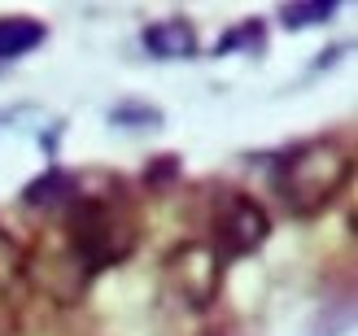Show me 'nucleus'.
<instances>
[{"instance_id":"7ed1b4c3","label":"nucleus","mask_w":358,"mask_h":336,"mask_svg":"<svg viewBox=\"0 0 358 336\" xmlns=\"http://www.w3.org/2000/svg\"><path fill=\"white\" fill-rule=\"evenodd\" d=\"M162 279L175 302H184L188 310H206L214 306V297L223 288V258L206 240H184L166 254Z\"/></svg>"},{"instance_id":"39448f33","label":"nucleus","mask_w":358,"mask_h":336,"mask_svg":"<svg viewBox=\"0 0 358 336\" xmlns=\"http://www.w3.org/2000/svg\"><path fill=\"white\" fill-rule=\"evenodd\" d=\"M27 267H31L27 249L5 232V227H0V293H17V288H22L27 279H31Z\"/></svg>"},{"instance_id":"20e7f679","label":"nucleus","mask_w":358,"mask_h":336,"mask_svg":"<svg viewBox=\"0 0 358 336\" xmlns=\"http://www.w3.org/2000/svg\"><path fill=\"white\" fill-rule=\"evenodd\" d=\"M271 236V214L249 197V192H223L214 201V219H210V249L227 258H245Z\"/></svg>"},{"instance_id":"f03ea898","label":"nucleus","mask_w":358,"mask_h":336,"mask_svg":"<svg viewBox=\"0 0 358 336\" xmlns=\"http://www.w3.org/2000/svg\"><path fill=\"white\" fill-rule=\"evenodd\" d=\"M140 240V227L131 219L127 205H118L110 197H87L75 205V214L66 223V244L79 258V267L92 275L101 267L122 262Z\"/></svg>"},{"instance_id":"f257e3e1","label":"nucleus","mask_w":358,"mask_h":336,"mask_svg":"<svg viewBox=\"0 0 358 336\" xmlns=\"http://www.w3.org/2000/svg\"><path fill=\"white\" fill-rule=\"evenodd\" d=\"M354 175V149L336 136L297 145L275 170V192L293 214H319L332 197H341V188Z\"/></svg>"}]
</instances>
